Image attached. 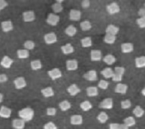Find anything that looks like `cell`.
Returning a JSON list of instances; mask_svg holds the SVG:
<instances>
[{"label": "cell", "instance_id": "cell-55", "mask_svg": "<svg viewBox=\"0 0 145 129\" xmlns=\"http://www.w3.org/2000/svg\"><path fill=\"white\" fill-rule=\"evenodd\" d=\"M141 94H142L143 96H145V89L144 88H143L142 90H141Z\"/></svg>", "mask_w": 145, "mask_h": 129}, {"label": "cell", "instance_id": "cell-19", "mask_svg": "<svg viewBox=\"0 0 145 129\" xmlns=\"http://www.w3.org/2000/svg\"><path fill=\"white\" fill-rule=\"evenodd\" d=\"M69 18L71 21H80L81 19V12L78 9H71Z\"/></svg>", "mask_w": 145, "mask_h": 129}, {"label": "cell", "instance_id": "cell-7", "mask_svg": "<svg viewBox=\"0 0 145 129\" xmlns=\"http://www.w3.org/2000/svg\"><path fill=\"white\" fill-rule=\"evenodd\" d=\"M120 11V8L117 3H112L106 6V12L110 15H114Z\"/></svg>", "mask_w": 145, "mask_h": 129}, {"label": "cell", "instance_id": "cell-10", "mask_svg": "<svg viewBox=\"0 0 145 129\" xmlns=\"http://www.w3.org/2000/svg\"><path fill=\"white\" fill-rule=\"evenodd\" d=\"M66 67L69 71H74L78 68V61L75 59L68 60L66 62Z\"/></svg>", "mask_w": 145, "mask_h": 129}, {"label": "cell", "instance_id": "cell-39", "mask_svg": "<svg viewBox=\"0 0 145 129\" xmlns=\"http://www.w3.org/2000/svg\"><path fill=\"white\" fill-rule=\"evenodd\" d=\"M109 129H129V128L123 123H110L109 124Z\"/></svg>", "mask_w": 145, "mask_h": 129}, {"label": "cell", "instance_id": "cell-40", "mask_svg": "<svg viewBox=\"0 0 145 129\" xmlns=\"http://www.w3.org/2000/svg\"><path fill=\"white\" fill-rule=\"evenodd\" d=\"M52 9H53L55 13H59V12H61L63 10V6L61 3H55L52 6Z\"/></svg>", "mask_w": 145, "mask_h": 129}, {"label": "cell", "instance_id": "cell-6", "mask_svg": "<svg viewBox=\"0 0 145 129\" xmlns=\"http://www.w3.org/2000/svg\"><path fill=\"white\" fill-rule=\"evenodd\" d=\"M13 84H14L15 87L16 89H18V90L23 89V88H25L27 86L26 81H25V79L23 77H19L15 79L14 81H13Z\"/></svg>", "mask_w": 145, "mask_h": 129}, {"label": "cell", "instance_id": "cell-26", "mask_svg": "<svg viewBox=\"0 0 145 129\" xmlns=\"http://www.w3.org/2000/svg\"><path fill=\"white\" fill-rule=\"evenodd\" d=\"M99 91H98V87H88L87 88V94L88 97L93 98L98 95Z\"/></svg>", "mask_w": 145, "mask_h": 129}, {"label": "cell", "instance_id": "cell-17", "mask_svg": "<svg viewBox=\"0 0 145 129\" xmlns=\"http://www.w3.org/2000/svg\"><path fill=\"white\" fill-rule=\"evenodd\" d=\"M12 125L14 129H24L25 126V122L20 118H16L12 121Z\"/></svg>", "mask_w": 145, "mask_h": 129}, {"label": "cell", "instance_id": "cell-24", "mask_svg": "<svg viewBox=\"0 0 145 129\" xmlns=\"http://www.w3.org/2000/svg\"><path fill=\"white\" fill-rule=\"evenodd\" d=\"M59 107L62 111H67L71 108V103L69 101L64 100L59 104Z\"/></svg>", "mask_w": 145, "mask_h": 129}, {"label": "cell", "instance_id": "cell-37", "mask_svg": "<svg viewBox=\"0 0 145 129\" xmlns=\"http://www.w3.org/2000/svg\"><path fill=\"white\" fill-rule=\"evenodd\" d=\"M133 114L136 118H141L144 115V110L140 106H136L133 110Z\"/></svg>", "mask_w": 145, "mask_h": 129}, {"label": "cell", "instance_id": "cell-25", "mask_svg": "<svg viewBox=\"0 0 145 129\" xmlns=\"http://www.w3.org/2000/svg\"><path fill=\"white\" fill-rule=\"evenodd\" d=\"M117 59L113 54H107L103 58V61L107 65H112L116 62Z\"/></svg>", "mask_w": 145, "mask_h": 129}, {"label": "cell", "instance_id": "cell-27", "mask_svg": "<svg viewBox=\"0 0 145 129\" xmlns=\"http://www.w3.org/2000/svg\"><path fill=\"white\" fill-rule=\"evenodd\" d=\"M114 70L110 67L104 68V69L101 72V73L103 75V77L106 79L112 78V77L114 75Z\"/></svg>", "mask_w": 145, "mask_h": 129}, {"label": "cell", "instance_id": "cell-53", "mask_svg": "<svg viewBox=\"0 0 145 129\" xmlns=\"http://www.w3.org/2000/svg\"><path fill=\"white\" fill-rule=\"evenodd\" d=\"M3 101V94L0 93V103H2Z\"/></svg>", "mask_w": 145, "mask_h": 129}, {"label": "cell", "instance_id": "cell-9", "mask_svg": "<svg viewBox=\"0 0 145 129\" xmlns=\"http://www.w3.org/2000/svg\"><path fill=\"white\" fill-rule=\"evenodd\" d=\"M48 76L50 77L51 80L56 81L57 79L62 77V71L59 68H53L47 72Z\"/></svg>", "mask_w": 145, "mask_h": 129}, {"label": "cell", "instance_id": "cell-20", "mask_svg": "<svg viewBox=\"0 0 145 129\" xmlns=\"http://www.w3.org/2000/svg\"><path fill=\"white\" fill-rule=\"evenodd\" d=\"M128 90V86L125 84H122V83H118L115 87L114 91L117 94H125L127 91Z\"/></svg>", "mask_w": 145, "mask_h": 129}, {"label": "cell", "instance_id": "cell-5", "mask_svg": "<svg viewBox=\"0 0 145 129\" xmlns=\"http://www.w3.org/2000/svg\"><path fill=\"white\" fill-rule=\"evenodd\" d=\"M22 18H23V21L25 23H31L33 22L34 20H36V14L35 12L33 10H28V11H25L22 13Z\"/></svg>", "mask_w": 145, "mask_h": 129}, {"label": "cell", "instance_id": "cell-1", "mask_svg": "<svg viewBox=\"0 0 145 129\" xmlns=\"http://www.w3.org/2000/svg\"><path fill=\"white\" fill-rule=\"evenodd\" d=\"M35 112L33 108H31L29 107H24L19 111V117L20 119H22L25 122H29L32 121L34 118Z\"/></svg>", "mask_w": 145, "mask_h": 129}, {"label": "cell", "instance_id": "cell-35", "mask_svg": "<svg viewBox=\"0 0 145 129\" xmlns=\"http://www.w3.org/2000/svg\"><path fill=\"white\" fill-rule=\"evenodd\" d=\"M81 46L84 48H89L92 46V39L89 37H86L80 40Z\"/></svg>", "mask_w": 145, "mask_h": 129}, {"label": "cell", "instance_id": "cell-52", "mask_svg": "<svg viewBox=\"0 0 145 129\" xmlns=\"http://www.w3.org/2000/svg\"><path fill=\"white\" fill-rule=\"evenodd\" d=\"M138 15L140 17H145V9L144 8L140 9L139 11H138Z\"/></svg>", "mask_w": 145, "mask_h": 129}, {"label": "cell", "instance_id": "cell-51", "mask_svg": "<svg viewBox=\"0 0 145 129\" xmlns=\"http://www.w3.org/2000/svg\"><path fill=\"white\" fill-rule=\"evenodd\" d=\"M89 5H90V2L89 0H84L81 3V6L84 9H87L89 6Z\"/></svg>", "mask_w": 145, "mask_h": 129}, {"label": "cell", "instance_id": "cell-36", "mask_svg": "<svg viewBox=\"0 0 145 129\" xmlns=\"http://www.w3.org/2000/svg\"><path fill=\"white\" fill-rule=\"evenodd\" d=\"M135 67L137 68H144L145 67V56H139L135 59Z\"/></svg>", "mask_w": 145, "mask_h": 129}, {"label": "cell", "instance_id": "cell-47", "mask_svg": "<svg viewBox=\"0 0 145 129\" xmlns=\"http://www.w3.org/2000/svg\"><path fill=\"white\" fill-rule=\"evenodd\" d=\"M111 79H112V81H113L114 82L120 83V82L122 81V80H123V76L119 75V74H117V73H114V75H113Z\"/></svg>", "mask_w": 145, "mask_h": 129}, {"label": "cell", "instance_id": "cell-29", "mask_svg": "<svg viewBox=\"0 0 145 129\" xmlns=\"http://www.w3.org/2000/svg\"><path fill=\"white\" fill-rule=\"evenodd\" d=\"M31 69L33 70H39L42 67V62L39 60H32L30 63Z\"/></svg>", "mask_w": 145, "mask_h": 129}, {"label": "cell", "instance_id": "cell-34", "mask_svg": "<svg viewBox=\"0 0 145 129\" xmlns=\"http://www.w3.org/2000/svg\"><path fill=\"white\" fill-rule=\"evenodd\" d=\"M17 56L20 59H26L29 56V51L26 50L25 49H20L17 50Z\"/></svg>", "mask_w": 145, "mask_h": 129}, {"label": "cell", "instance_id": "cell-33", "mask_svg": "<svg viewBox=\"0 0 145 129\" xmlns=\"http://www.w3.org/2000/svg\"><path fill=\"white\" fill-rule=\"evenodd\" d=\"M117 39V37L116 36H112V35H109V34H106L105 37L103 38V42L109 44V45H112L114 44Z\"/></svg>", "mask_w": 145, "mask_h": 129}, {"label": "cell", "instance_id": "cell-12", "mask_svg": "<svg viewBox=\"0 0 145 129\" xmlns=\"http://www.w3.org/2000/svg\"><path fill=\"white\" fill-rule=\"evenodd\" d=\"M12 115V110L6 106H2L0 107V118H9Z\"/></svg>", "mask_w": 145, "mask_h": 129}, {"label": "cell", "instance_id": "cell-8", "mask_svg": "<svg viewBox=\"0 0 145 129\" xmlns=\"http://www.w3.org/2000/svg\"><path fill=\"white\" fill-rule=\"evenodd\" d=\"M84 78L88 81H97L98 79L97 73V71L95 70H90L89 71H87L86 73H84Z\"/></svg>", "mask_w": 145, "mask_h": 129}, {"label": "cell", "instance_id": "cell-30", "mask_svg": "<svg viewBox=\"0 0 145 129\" xmlns=\"http://www.w3.org/2000/svg\"><path fill=\"white\" fill-rule=\"evenodd\" d=\"M97 121L101 124H105L106 123V121H108L109 116L106 112L102 111V112H101L97 115Z\"/></svg>", "mask_w": 145, "mask_h": 129}, {"label": "cell", "instance_id": "cell-54", "mask_svg": "<svg viewBox=\"0 0 145 129\" xmlns=\"http://www.w3.org/2000/svg\"><path fill=\"white\" fill-rule=\"evenodd\" d=\"M63 2H64V1H63V0H56V3H63Z\"/></svg>", "mask_w": 145, "mask_h": 129}, {"label": "cell", "instance_id": "cell-21", "mask_svg": "<svg viewBox=\"0 0 145 129\" xmlns=\"http://www.w3.org/2000/svg\"><path fill=\"white\" fill-rule=\"evenodd\" d=\"M61 51L65 55H69L74 52V47L72 46L71 43H67L66 45L62 46Z\"/></svg>", "mask_w": 145, "mask_h": 129}, {"label": "cell", "instance_id": "cell-42", "mask_svg": "<svg viewBox=\"0 0 145 129\" xmlns=\"http://www.w3.org/2000/svg\"><path fill=\"white\" fill-rule=\"evenodd\" d=\"M120 105H121V108L122 109H129L131 107V101L130 100H128V99L127 100H123V101H121Z\"/></svg>", "mask_w": 145, "mask_h": 129}, {"label": "cell", "instance_id": "cell-38", "mask_svg": "<svg viewBox=\"0 0 145 129\" xmlns=\"http://www.w3.org/2000/svg\"><path fill=\"white\" fill-rule=\"evenodd\" d=\"M80 26L81 29L83 31H88L92 28L91 23L89 22V20H84L83 22H81Z\"/></svg>", "mask_w": 145, "mask_h": 129}, {"label": "cell", "instance_id": "cell-15", "mask_svg": "<svg viewBox=\"0 0 145 129\" xmlns=\"http://www.w3.org/2000/svg\"><path fill=\"white\" fill-rule=\"evenodd\" d=\"M119 30H120V28L118 26L114 25V24H110L106 26L105 32H106V34L112 35V36H117V34L119 33Z\"/></svg>", "mask_w": 145, "mask_h": 129}, {"label": "cell", "instance_id": "cell-31", "mask_svg": "<svg viewBox=\"0 0 145 129\" xmlns=\"http://www.w3.org/2000/svg\"><path fill=\"white\" fill-rule=\"evenodd\" d=\"M80 107L81 110L83 111H89V110L92 109L93 105L89 101H84L83 102H81L80 104Z\"/></svg>", "mask_w": 145, "mask_h": 129}, {"label": "cell", "instance_id": "cell-23", "mask_svg": "<svg viewBox=\"0 0 145 129\" xmlns=\"http://www.w3.org/2000/svg\"><path fill=\"white\" fill-rule=\"evenodd\" d=\"M41 94L44 98H52L54 96V90L51 87H45L41 90Z\"/></svg>", "mask_w": 145, "mask_h": 129}, {"label": "cell", "instance_id": "cell-28", "mask_svg": "<svg viewBox=\"0 0 145 129\" xmlns=\"http://www.w3.org/2000/svg\"><path fill=\"white\" fill-rule=\"evenodd\" d=\"M76 32H77V29L74 26L70 25L69 26H67L66 29H65V33L67 34L68 37H74L76 34Z\"/></svg>", "mask_w": 145, "mask_h": 129}, {"label": "cell", "instance_id": "cell-16", "mask_svg": "<svg viewBox=\"0 0 145 129\" xmlns=\"http://www.w3.org/2000/svg\"><path fill=\"white\" fill-rule=\"evenodd\" d=\"M13 64V60L10 58L8 56H4L3 57V59L0 62V64L3 67L6 68V69H8L12 67V65Z\"/></svg>", "mask_w": 145, "mask_h": 129}, {"label": "cell", "instance_id": "cell-18", "mask_svg": "<svg viewBox=\"0 0 145 129\" xmlns=\"http://www.w3.org/2000/svg\"><path fill=\"white\" fill-rule=\"evenodd\" d=\"M67 92L69 93V94L72 97H74V96L77 95L79 93H80V88L76 85V84H72L71 85H70L69 87H67Z\"/></svg>", "mask_w": 145, "mask_h": 129}, {"label": "cell", "instance_id": "cell-14", "mask_svg": "<svg viewBox=\"0 0 145 129\" xmlns=\"http://www.w3.org/2000/svg\"><path fill=\"white\" fill-rule=\"evenodd\" d=\"M84 123V118L80 115H74L70 118V124L72 125H81Z\"/></svg>", "mask_w": 145, "mask_h": 129}, {"label": "cell", "instance_id": "cell-4", "mask_svg": "<svg viewBox=\"0 0 145 129\" xmlns=\"http://www.w3.org/2000/svg\"><path fill=\"white\" fill-rule=\"evenodd\" d=\"M113 106H114V101H113V99L110 98H105L104 100L101 101L100 104H99V107L100 108L105 110L112 109Z\"/></svg>", "mask_w": 145, "mask_h": 129}, {"label": "cell", "instance_id": "cell-11", "mask_svg": "<svg viewBox=\"0 0 145 129\" xmlns=\"http://www.w3.org/2000/svg\"><path fill=\"white\" fill-rule=\"evenodd\" d=\"M1 27L4 33H8L13 29L14 26L12 24V22L11 20H6V21H3L1 23Z\"/></svg>", "mask_w": 145, "mask_h": 129}, {"label": "cell", "instance_id": "cell-13", "mask_svg": "<svg viewBox=\"0 0 145 129\" xmlns=\"http://www.w3.org/2000/svg\"><path fill=\"white\" fill-rule=\"evenodd\" d=\"M90 60L93 62L101 61L102 60V53L99 50H93L90 52Z\"/></svg>", "mask_w": 145, "mask_h": 129}, {"label": "cell", "instance_id": "cell-3", "mask_svg": "<svg viewBox=\"0 0 145 129\" xmlns=\"http://www.w3.org/2000/svg\"><path fill=\"white\" fill-rule=\"evenodd\" d=\"M59 20H60V18L58 15L55 14V13H50L48 15L47 19H46V23L52 26H56L58 25Z\"/></svg>", "mask_w": 145, "mask_h": 129}, {"label": "cell", "instance_id": "cell-45", "mask_svg": "<svg viewBox=\"0 0 145 129\" xmlns=\"http://www.w3.org/2000/svg\"><path fill=\"white\" fill-rule=\"evenodd\" d=\"M114 72L115 73H117L119 75H121V76H123V74L125 73V68L123 67H116L114 68Z\"/></svg>", "mask_w": 145, "mask_h": 129}, {"label": "cell", "instance_id": "cell-44", "mask_svg": "<svg viewBox=\"0 0 145 129\" xmlns=\"http://www.w3.org/2000/svg\"><path fill=\"white\" fill-rule=\"evenodd\" d=\"M43 129H57V126L56 124L53 123V121H49L46 123L43 126Z\"/></svg>", "mask_w": 145, "mask_h": 129}, {"label": "cell", "instance_id": "cell-43", "mask_svg": "<svg viewBox=\"0 0 145 129\" xmlns=\"http://www.w3.org/2000/svg\"><path fill=\"white\" fill-rule=\"evenodd\" d=\"M109 86V82L105 80H101L98 83V87L102 90H106Z\"/></svg>", "mask_w": 145, "mask_h": 129}, {"label": "cell", "instance_id": "cell-32", "mask_svg": "<svg viewBox=\"0 0 145 129\" xmlns=\"http://www.w3.org/2000/svg\"><path fill=\"white\" fill-rule=\"evenodd\" d=\"M123 124L127 125L128 128H131V127L134 126L136 124V120H135V118L133 117V116H129L127 118H126L124 120H123Z\"/></svg>", "mask_w": 145, "mask_h": 129}, {"label": "cell", "instance_id": "cell-46", "mask_svg": "<svg viewBox=\"0 0 145 129\" xmlns=\"http://www.w3.org/2000/svg\"><path fill=\"white\" fill-rule=\"evenodd\" d=\"M137 24L140 28L144 29L145 27V17H140L137 20Z\"/></svg>", "mask_w": 145, "mask_h": 129}, {"label": "cell", "instance_id": "cell-50", "mask_svg": "<svg viewBox=\"0 0 145 129\" xmlns=\"http://www.w3.org/2000/svg\"><path fill=\"white\" fill-rule=\"evenodd\" d=\"M8 81V77L5 73L0 74V83H6Z\"/></svg>", "mask_w": 145, "mask_h": 129}, {"label": "cell", "instance_id": "cell-48", "mask_svg": "<svg viewBox=\"0 0 145 129\" xmlns=\"http://www.w3.org/2000/svg\"><path fill=\"white\" fill-rule=\"evenodd\" d=\"M56 115V109L55 107H48L46 109V115L55 116Z\"/></svg>", "mask_w": 145, "mask_h": 129}, {"label": "cell", "instance_id": "cell-49", "mask_svg": "<svg viewBox=\"0 0 145 129\" xmlns=\"http://www.w3.org/2000/svg\"><path fill=\"white\" fill-rule=\"evenodd\" d=\"M8 6V3L5 0H0V11L6 8Z\"/></svg>", "mask_w": 145, "mask_h": 129}, {"label": "cell", "instance_id": "cell-2", "mask_svg": "<svg viewBox=\"0 0 145 129\" xmlns=\"http://www.w3.org/2000/svg\"><path fill=\"white\" fill-rule=\"evenodd\" d=\"M57 36L55 33L50 32L48 33L45 34L44 36V41L47 45H51V44H54L57 42Z\"/></svg>", "mask_w": 145, "mask_h": 129}, {"label": "cell", "instance_id": "cell-41", "mask_svg": "<svg viewBox=\"0 0 145 129\" xmlns=\"http://www.w3.org/2000/svg\"><path fill=\"white\" fill-rule=\"evenodd\" d=\"M35 46H36V44L33 40H26L24 43V47L26 50H32L35 48Z\"/></svg>", "mask_w": 145, "mask_h": 129}, {"label": "cell", "instance_id": "cell-22", "mask_svg": "<svg viewBox=\"0 0 145 129\" xmlns=\"http://www.w3.org/2000/svg\"><path fill=\"white\" fill-rule=\"evenodd\" d=\"M134 50V45L131 43H124L121 45V52L123 53H130Z\"/></svg>", "mask_w": 145, "mask_h": 129}]
</instances>
